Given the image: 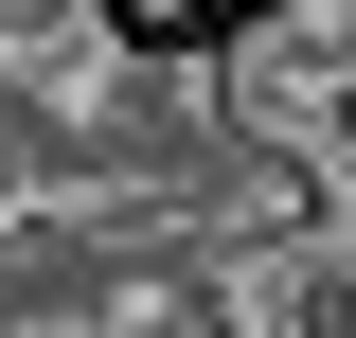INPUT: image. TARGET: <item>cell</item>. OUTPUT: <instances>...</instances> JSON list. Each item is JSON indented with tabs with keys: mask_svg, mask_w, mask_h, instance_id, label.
<instances>
[{
	"mask_svg": "<svg viewBox=\"0 0 356 338\" xmlns=\"http://www.w3.org/2000/svg\"><path fill=\"white\" fill-rule=\"evenodd\" d=\"M89 36H107V0H0V72H54Z\"/></svg>",
	"mask_w": 356,
	"mask_h": 338,
	"instance_id": "7a4b0ae2",
	"label": "cell"
},
{
	"mask_svg": "<svg viewBox=\"0 0 356 338\" xmlns=\"http://www.w3.org/2000/svg\"><path fill=\"white\" fill-rule=\"evenodd\" d=\"M232 321L250 338H356V214H285V232H250L232 250Z\"/></svg>",
	"mask_w": 356,
	"mask_h": 338,
	"instance_id": "6da1fadb",
	"label": "cell"
}]
</instances>
